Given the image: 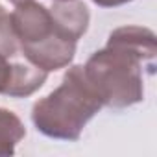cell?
<instances>
[{
	"label": "cell",
	"instance_id": "cell-2",
	"mask_svg": "<svg viewBox=\"0 0 157 157\" xmlns=\"http://www.w3.org/2000/svg\"><path fill=\"white\" fill-rule=\"evenodd\" d=\"M155 54V33L150 28L122 26L113 30L107 44L83 65L85 78L102 105L124 109L142 102V68L148 67L153 72Z\"/></svg>",
	"mask_w": 157,
	"mask_h": 157
},
{
	"label": "cell",
	"instance_id": "cell-7",
	"mask_svg": "<svg viewBox=\"0 0 157 157\" xmlns=\"http://www.w3.org/2000/svg\"><path fill=\"white\" fill-rule=\"evenodd\" d=\"M93 2L100 8H117V6H122V4H128L131 0H93Z\"/></svg>",
	"mask_w": 157,
	"mask_h": 157
},
{
	"label": "cell",
	"instance_id": "cell-8",
	"mask_svg": "<svg viewBox=\"0 0 157 157\" xmlns=\"http://www.w3.org/2000/svg\"><path fill=\"white\" fill-rule=\"evenodd\" d=\"M10 2H11V4H15V6H17V4H21V2H26V0H10Z\"/></svg>",
	"mask_w": 157,
	"mask_h": 157
},
{
	"label": "cell",
	"instance_id": "cell-4",
	"mask_svg": "<svg viewBox=\"0 0 157 157\" xmlns=\"http://www.w3.org/2000/svg\"><path fill=\"white\" fill-rule=\"evenodd\" d=\"M48 78V72L28 63H13L11 67V76L8 87L4 91V96L10 98H26L39 91Z\"/></svg>",
	"mask_w": 157,
	"mask_h": 157
},
{
	"label": "cell",
	"instance_id": "cell-1",
	"mask_svg": "<svg viewBox=\"0 0 157 157\" xmlns=\"http://www.w3.org/2000/svg\"><path fill=\"white\" fill-rule=\"evenodd\" d=\"M11 28L22 56L52 72L72 63L76 43L89 28V10L82 0H54L48 8L35 0L15 6Z\"/></svg>",
	"mask_w": 157,
	"mask_h": 157
},
{
	"label": "cell",
	"instance_id": "cell-6",
	"mask_svg": "<svg viewBox=\"0 0 157 157\" xmlns=\"http://www.w3.org/2000/svg\"><path fill=\"white\" fill-rule=\"evenodd\" d=\"M17 50H19V44L11 28V17L6 11V8L0 4V54L13 57Z\"/></svg>",
	"mask_w": 157,
	"mask_h": 157
},
{
	"label": "cell",
	"instance_id": "cell-3",
	"mask_svg": "<svg viewBox=\"0 0 157 157\" xmlns=\"http://www.w3.org/2000/svg\"><path fill=\"white\" fill-rule=\"evenodd\" d=\"M102 107L85 78L83 65H74L65 72L57 89L33 104L32 120L37 131L50 139L78 140L87 122Z\"/></svg>",
	"mask_w": 157,
	"mask_h": 157
},
{
	"label": "cell",
	"instance_id": "cell-5",
	"mask_svg": "<svg viewBox=\"0 0 157 157\" xmlns=\"http://www.w3.org/2000/svg\"><path fill=\"white\" fill-rule=\"evenodd\" d=\"M26 137L22 120L10 109L0 107V155H13L17 144Z\"/></svg>",
	"mask_w": 157,
	"mask_h": 157
}]
</instances>
